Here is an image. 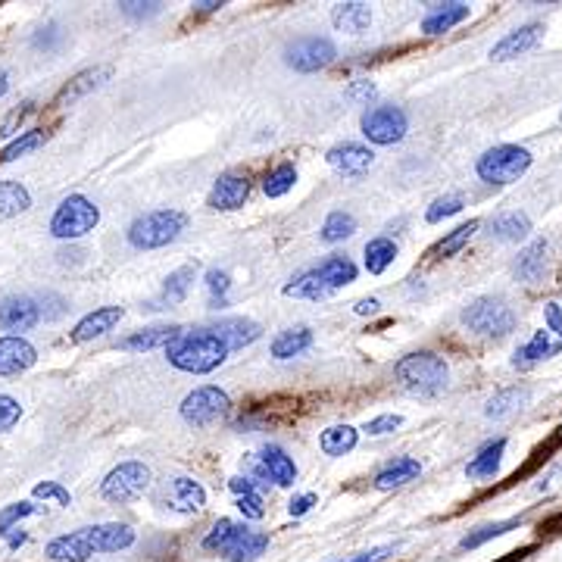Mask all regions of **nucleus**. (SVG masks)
<instances>
[{"instance_id": "obj_1", "label": "nucleus", "mask_w": 562, "mask_h": 562, "mask_svg": "<svg viewBox=\"0 0 562 562\" xmlns=\"http://www.w3.org/2000/svg\"><path fill=\"white\" fill-rule=\"evenodd\" d=\"M135 528L125 522H104V525H88L79 531L60 534L47 544V559L54 562H88L97 553H119L135 544Z\"/></svg>"}, {"instance_id": "obj_2", "label": "nucleus", "mask_w": 562, "mask_h": 562, "mask_svg": "<svg viewBox=\"0 0 562 562\" xmlns=\"http://www.w3.org/2000/svg\"><path fill=\"white\" fill-rule=\"evenodd\" d=\"M166 360L178 372L207 375L228 360V347L216 338L213 328H191L166 347Z\"/></svg>"}, {"instance_id": "obj_3", "label": "nucleus", "mask_w": 562, "mask_h": 562, "mask_svg": "<svg viewBox=\"0 0 562 562\" xmlns=\"http://www.w3.org/2000/svg\"><path fill=\"white\" fill-rule=\"evenodd\" d=\"M203 550L222 556L225 562H253L269 550V534L235 519H219L203 538Z\"/></svg>"}, {"instance_id": "obj_4", "label": "nucleus", "mask_w": 562, "mask_h": 562, "mask_svg": "<svg viewBox=\"0 0 562 562\" xmlns=\"http://www.w3.org/2000/svg\"><path fill=\"white\" fill-rule=\"evenodd\" d=\"M394 375L406 391H413L419 397H438L441 391H447V381H450V369L444 363V356L431 350L406 353L403 360H397Z\"/></svg>"}, {"instance_id": "obj_5", "label": "nucleus", "mask_w": 562, "mask_h": 562, "mask_svg": "<svg viewBox=\"0 0 562 562\" xmlns=\"http://www.w3.org/2000/svg\"><path fill=\"white\" fill-rule=\"evenodd\" d=\"M185 228H188V216L182 210H153L129 225V244L135 250H160L172 244Z\"/></svg>"}, {"instance_id": "obj_6", "label": "nucleus", "mask_w": 562, "mask_h": 562, "mask_svg": "<svg viewBox=\"0 0 562 562\" xmlns=\"http://www.w3.org/2000/svg\"><path fill=\"white\" fill-rule=\"evenodd\" d=\"M534 157L528 147L519 144H497L488 153H481L478 157V178L488 185H513L519 178L531 169Z\"/></svg>"}, {"instance_id": "obj_7", "label": "nucleus", "mask_w": 562, "mask_h": 562, "mask_svg": "<svg viewBox=\"0 0 562 562\" xmlns=\"http://www.w3.org/2000/svg\"><path fill=\"white\" fill-rule=\"evenodd\" d=\"M463 325L481 338H506L516 328V310L503 297H478L463 310Z\"/></svg>"}, {"instance_id": "obj_8", "label": "nucleus", "mask_w": 562, "mask_h": 562, "mask_svg": "<svg viewBox=\"0 0 562 562\" xmlns=\"http://www.w3.org/2000/svg\"><path fill=\"white\" fill-rule=\"evenodd\" d=\"M100 222V210L97 203L88 200L85 194H69L54 219H50V235L60 238V241H75V238H85L88 232H94Z\"/></svg>"}, {"instance_id": "obj_9", "label": "nucleus", "mask_w": 562, "mask_h": 562, "mask_svg": "<svg viewBox=\"0 0 562 562\" xmlns=\"http://www.w3.org/2000/svg\"><path fill=\"white\" fill-rule=\"evenodd\" d=\"M228 413H232V397H228L222 388L216 385H203L194 388L185 400H182V419L194 428H210L216 422H222Z\"/></svg>"}, {"instance_id": "obj_10", "label": "nucleus", "mask_w": 562, "mask_h": 562, "mask_svg": "<svg viewBox=\"0 0 562 562\" xmlns=\"http://www.w3.org/2000/svg\"><path fill=\"white\" fill-rule=\"evenodd\" d=\"M150 488V469L144 463H135V459H129V463H119L107 478L104 484H100V497H104L107 503H132L138 497H144V491Z\"/></svg>"}, {"instance_id": "obj_11", "label": "nucleus", "mask_w": 562, "mask_h": 562, "mask_svg": "<svg viewBox=\"0 0 562 562\" xmlns=\"http://www.w3.org/2000/svg\"><path fill=\"white\" fill-rule=\"evenodd\" d=\"M363 135L366 141L378 144V147H388V144H397L406 138V129H410V119L406 113L394 104H381V107H372L363 113Z\"/></svg>"}, {"instance_id": "obj_12", "label": "nucleus", "mask_w": 562, "mask_h": 562, "mask_svg": "<svg viewBox=\"0 0 562 562\" xmlns=\"http://www.w3.org/2000/svg\"><path fill=\"white\" fill-rule=\"evenodd\" d=\"M335 57H338L335 44L328 38H319V35H303L285 47V63L294 72H319V69L335 63Z\"/></svg>"}, {"instance_id": "obj_13", "label": "nucleus", "mask_w": 562, "mask_h": 562, "mask_svg": "<svg viewBox=\"0 0 562 562\" xmlns=\"http://www.w3.org/2000/svg\"><path fill=\"white\" fill-rule=\"evenodd\" d=\"M325 160H328V166L335 169V172L350 175V178H360V175H366V172L372 169L375 153H372L366 144L344 141V144H338V147H331V150L325 153Z\"/></svg>"}, {"instance_id": "obj_14", "label": "nucleus", "mask_w": 562, "mask_h": 562, "mask_svg": "<svg viewBox=\"0 0 562 562\" xmlns=\"http://www.w3.org/2000/svg\"><path fill=\"white\" fill-rule=\"evenodd\" d=\"M250 200V178L238 175V172H225L216 178V185L210 191V207L222 210V213H232L241 210L244 203Z\"/></svg>"}, {"instance_id": "obj_15", "label": "nucleus", "mask_w": 562, "mask_h": 562, "mask_svg": "<svg viewBox=\"0 0 562 562\" xmlns=\"http://www.w3.org/2000/svg\"><path fill=\"white\" fill-rule=\"evenodd\" d=\"M541 38H544V25H541V22H528V25H522V29L509 32L503 41L494 44L491 60H494V63H506V60L525 57V54H531V50L541 44Z\"/></svg>"}, {"instance_id": "obj_16", "label": "nucleus", "mask_w": 562, "mask_h": 562, "mask_svg": "<svg viewBox=\"0 0 562 562\" xmlns=\"http://www.w3.org/2000/svg\"><path fill=\"white\" fill-rule=\"evenodd\" d=\"M38 363V350L22 335L0 338V375H22Z\"/></svg>"}, {"instance_id": "obj_17", "label": "nucleus", "mask_w": 562, "mask_h": 562, "mask_svg": "<svg viewBox=\"0 0 562 562\" xmlns=\"http://www.w3.org/2000/svg\"><path fill=\"white\" fill-rule=\"evenodd\" d=\"M41 322V306L32 297H4L0 300V328L29 331Z\"/></svg>"}, {"instance_id": "obj_18", "label": "nucleus", "mask_w": 562, "mask_h": 562, "mask_svg": "<svg viewBox=\"0 0 562 562\" xmlns=\"http://www.w3.org/2000/svg\"><path fill=\"white\" fill-rule=\"evenodd\" d=\"M110 75H113V66H91V69H82V72L75 75V79L57 94V107L75 104V100L88 97L91 91L104 88V85L110 82Z\"/></svg>"}, {"instance_id": "obj_19", "label": "nucleus", "mask_w": 562, "mask_h": 562, "mask_svg": "<svg viewBox=\"0 0 562 562\" xmlns=\"http://www.w3.org/2000/svg\"><path fill=\"white\" fill-rule=\"evenodd\" d=\"M125 316L122 306H100V310L88 313L79 325L72 328V341L75 344H88L100 335H107V331H113V325H119V319Z\"/></svg>"}, {"instance_id": "obj_20", "label": "nucleus", "mask_w": 562, "mask_h": 562, "mask_svg": "<svg viewBox=\"0 0 562 562\" xmlns=\"http://www.w3.org/2000/svg\"><path fill=\"white\" fill-rule=\"evenodd\" d=\"M419 475H422V463H419V459H413V456H397V459H391V463L381 469V472H375L372 488H375V491H394V488H403V484L416 481Z\"/></svg>"}, {"instance_id": "obj_21", "label": "nucleus", "mask_w": 562, "mask_h": 562, "mask_svg": "<svg viewBox=\"0 0 562 562\" xmlns=\"http://www.w3.org/2000/svg\"><path fill=\"white\" fill-rule=\"evenodd\" d=\"M257 456H260V463H263L269 481L278 484V488H291V484L297 481V463H294V456H288L285 447L266 444Z\"/></svg>"}, {"instance_id": "obj_22", "label": "nucleus", "mask_w": 562, "mask_h": 562, "mask_svg": "<svg viewBox=\"0 0 562 562\" xmlns=\"http://www.w3.org/2000/svg\"><path fill=\"white\" fill-rule=\"evenodd\" d=\"M213 331H216V338L228 347V353H232V350H244V347H250L253 341L263 338V328L253 322V319H244V316H238V319H222Z\"/></svg>"}, {"instance_id": "obj_23", "label": "nucleus", "mask_w": 562, "mask_h": 562, "mask_svg": "<svg viewBox=\"0 0 562 562\" xmlns=\"http://www.w3.org/2000/svg\"><path fill=\"white\" fill-rule=\"evenodd\" d=\"M503 453H506V438L488 441V444H484V447L469 459L466 478H472V481H491V478H497L500 463H503Z\"/></svg>"}, {"instance_id": "obj_24", "label": "nucleus", "mask_w": 562, "mask_h": 562, "mask_svg": "<svg viewBox=\"0 0 562 562\" xmlns=\"http://www.w3.org/2000/svg\"><path fill=\"white\" fill-rule=\"evenodd\" d=\"M182 325H153V328H141V331H135V335H129V338H122L119 341V347L122 350H135V353H141V350H157V347H169L178 335H182Z\"/></svg>"}, {"instance_id": "obj_25", "label": "nucleus", "mask_w": 562, "mask_h": 562, "mask_svg": "<svg viewBox=\"0 0 562 562\" xmlns=\"http://www.w3.org/2000/svg\"><path fill=\"white\" fill-rule=\"evenodd\" d=\"M469 19V4H431L425 19H422V32L425 35H444L453 25Z\"/></svg>"}, {"instance_id": "obj_26", "label": "nucleus", "mask_w": 562, "mask_h": 562, "mask_svg": "<svg viewBox=\"0 0 562 562\" xmlns=\"http://www.w3.org/2000/svg\"><path fill=\"white\" fill-rule=\"evenodd\" d=\"M169 503L178 513H200L207 506V491L200 488L194 478H172L169 481Z\"/></svg>"}, {"instance_id": "obj_27", "label": "nucleus", "mask_w": 562, "mask_h": 562, "mask_svg": "<svg viewBox=\"0 0 562 562\" xmlns=\"http://www.w3.org/2000/svg\"><path fill=\"white\" fill-rule=\"evenodd\" d=\"M547 272V241L544 238H534L516 260V275L525 285H538Z\"/></svg>"}, {"instance_id": "obj_28", "label": "nucleus", "mask_w": 562, "mask_h": 562, "mask_svg": "<svg viewBox=\"0 0 562 562\" xmlns=\"http://www.w3.org/2000/svg\"><path fill=\"white\" fill-rule=\"evenodd\" d=\"M331 22H335L338 32L347 35H363L372 25V10L369 4H360V0H350V4H338L331 10Z\"/></svg>"}, {"instance_id": "obj_29", "label": "nucleus", "mask_w": 562, "mask_h": 562, "mask_svg": "<svg viewBox=\"0 0 562 562\" xmlns=\"http://www.w3.org/2000/svg\"><path fill=\"white\" fill-rule=\"evenodd\" d=\"M316 269V275L322 278V285L335 294V291H341V288H347V285H353L356 281V263L350 260V257H328V260H322L319 266H313Z\"/></svg>"}, {"instance_id": "obj_30", "label": "nucleus", "mask_w": 562, "mask_h": 562, "mask_svg": "<svg viewBox=\"0 0 562 562\" xmlns=\"http://www.w3.org/2000/svg\"><path fill=\"white\" fill-rule=\"evenodd\" d=\"M310 347H313V331L300 325V328H288V331H281V335H275L272 356L275 360H294V356H303Z\"/></svg>"}, {"instance_id": "obj_31", "label": "nucleus", "mask_w": 562, "mask_h": 562, "mask_svg": "<svg viewBox=\"0 0 562 562\" xmlns=\"http://www.w3.org/2000/svg\"><path fill=\"white\" fill-rule=\"evenodd\" d=\"M559 350V344H550V335H547V328L541 331H534V338L516 350L513 356V366L516 369H531V366H538L541 360H547V356H553Z\"/></svg>"}, {"instance_id": "obj_32", "label": "nucleus", "mask_w": 562, "mask_h": 562, "mask_svg": "<svg viewBox=\"0 0 562 562\" xmlns=\"http://www.w3.org/2000/svg\"><path fill=\"white\" fill-rule=\"evenodd\" d=\"M356 441H360V431H356L353 425H331L319 434V447L325 456H347Z\"/></svg>"}, {"instance_id": "obj_33", "label": "nucleus", "mask_w": 562, "mask_h": 562, "mask_svg": "<svg viewBox=\"0 0 562 562\" xmlns=\"http://www.w3.org/2000/svg\"><path fill=\"white\" fill-rule=\"evenodd\" d=\"M528 235H531V219L525 213H519V210L500 213L491 222V238L494 241H522Z\"/></svg>"}, {"instance_id": "obj_34", "label": "nucleus", "mask_w": 562, "mask_h": 562, "mask_svg": "<svg viewBox=\"0 0 562 562\" xmlns=\"http://www.w3.org/2000/svg\"><path fill=\"white\" fill-rule=\"evenodd\" d=\"M32 207V194L25 185L13 182V178H7V182H0V219H13L19 213H25Z\"/></svg>"}, {"instance_id": "obj_35", "label": "nucleus", "mask_w": 562, "mask_h": 562, "mask_svg": "<svg viewBox=\"0 0 562 562\" xmlns=\"http://www.w3.org/2000/svg\"><path fill=\"white\" fill-rule=\"evenodd\" d=\"M531 391L528 388H506L500 394H494L488 400V406H484V416L488 419H506V416H513L516 410H522V406L528 403Z\"/></svg>"}, {"instance_id": "obj_36", "label": "nucleus", "mask_w": 562, "mask_h": 562, "mask_svg": "<svg viewBox=\"0 0 562 562\" xmlns=\"http://www.w3.org/2000/svg\"><path fill=\"white\" fill-rule=\"evenodd\" d=\"M522 519H503V522H488V525H478L475 531H469L463 541H459V550H478L481 544H488L494 538H503L513 528H519Z\"/></svg>"}, {"instance_id": "obj_37", "label": "nucleus", "mask_w": 562, "mask_h": 562, "mask_svg": "<svg viewBox=\"0 0 562 562\" xmlns=\"http://www.w3.org/2000/svg\"><path fill=\"white\" fill-rule=\"evenodd\" d=\"M285 294L288 297H303V300H325V297H331V291L322 285V278L316 275V269H306L297 278H291L285 285Z\"/></svg>"}, {"instance_id": "obj_38", "label": "nucleus", "mask_w": 562, "mask_h": 562, "mask_svg": "<svg viewBox=\"0 0 562 562\" xmlns=\"http://www.w3.org/2000/svg\"><path fill=\"white\" fill-rule=\"evenodd\" d=\"M394 260H397V244L391 238H372L366 244V272L369 275H381Z\"/></svg>"}, {"instance_id": "obj_39", "label": "nucleus", "mask_w": 562, "mask_h": 562, "mask_svg": "<svg viewBox=\"0 0 562 562\" xmlns=\"http://www.w3.org/2000/svg\"><path fill=\"white\" fill-rule=\"evenodd\" d=\"M478 228H481V222L478 219H469L466 225H459V228H453V232L447 235V238H441L438 244H434V257H453V253H459V250H463L472 238H475V232H478Z\"/></svg>"}, {"instance_id": "obj_40", "label": "nucleus", "mask_w": 562, "mask_h": 562, "mask_svg": "<svg viewBox=\"0 0 562 562\" xmlns=\"http://www.w3.org/2000/svg\"><path fill=\"white\" fill-rule=\"evenodd\" d=\"M47 141V132L44 129H32V132H22L19 138H13L4 150H0V166L4 163H13L19 157H25V153H35L38 147H44Z\"/></svg>"}, {"instance_id": "obj_41", "label": "nucleus", "mask_w": 562, "mask_h": 562, "mask_svg": "<svg viewBox=\"0 0 562 562\" xmlns=\"http://www.w3.org/2000/svg\"><path fill=\"white\" fill-rule=\"evenodd\" d=\"M194 275H197V269H194V266H182V269H175V272L166 278L163 294H160V303H169V306L182 303V300L188 297V291H191V281H194Z\"/></svg>"}, {"instance_id": "obj_42", "label": "nucleus", "mask_w": 562, "mask_h": 562, "mask_svg": "<svg viewBox=\"0 0 562 562\" xmlns=\"http://www.w3.org/2000/svg\"><path fill=\"white\" fill-rule=\"evenodd\" d=\"M294 185H297V169H294V163H281V166H275L272 172H266V178H263L266 197H285Z\"/></svg>"}, {"instance_id": "obj_43", "label": "nucleus", "mask_w": 562, "mask_h": 562, "mask_svg": "<svg viewBox=\"0 0 562 562\" xmlns=\"http://www.w3.org/2000/svg\"><path fill=\"white\" fill-rule=\"evenodd\" d=\"M353 232H356V219H353L350 213L338 210V213H331V216L325 219V225H322V241H325V244H338V241H347Z\"/></svg>"}, {"instance_id": "obj_44", "label": "nucleus", "mask_w": 562, "mask_h": 562, "mask_svg": "<svg viewBox=\"0 0 562 562\" xmlns=\"http://www.w3.org/2000/svg\"><path fill=\"white\" fill-rule=\"evenodd\" d=\"M41 513V506H35L32 500H22V503H10L0 509V538H7V534L13 531V525H19L22 519H29Z\"/></svg>"}, {"instance_id": "obj_45", "label": "nucleus", "mask_w": 562, "mask_h": 562, "mask_svg": "<svg viewBox=\"0 0 562 562\" xmlns=\"http://www.w3.org/2000/svg\"><path fill=\"white\" fill-rule=\"evenodd\" d=\"M207 291H210V306H213V310H222V306H228V291H232V278H228L225 269H210V272H207Z\"/></svg>"}, {"instance_id": "obj_46", "label": "nucleus", "mask_w": 562, "mask_h": 562, "mask_svg": "<svg viewBox=\"0 0 562 562\" xmlns=\"http://www.w3.org/2000/svg\"><path fill=\"white\" fill-rule=\"evenodd\" d=\"M463 207H466V200H463V194H444V197H438L428 207V213H425V219L428 222H444V219H450V216H456V213H463Z\"/></svg>"}, {"instance_id": "obj_47", "label": "nucleus", "mask_w": 562, "mask_h": 562, "mask_svg": "<svg viewBox=\"0 0 562 562\" xmlns=\"http://www.w3.org/2000/svg\"><path fill=\"white\" fill-rule=\"evenodd\" d=\"M35 113V104H32V100H29V104H22V107H16L4 122H0V138H16L19 135V129H22V125H25V119H29Z\"/></svg>"}, {"instance_id": "obj_48", "label": "nucleus", "mask_w": 562, "mask_h": 562, "mask_svg": "<svg viewBox=\"0 0 562 562\" xmlns=\"http://www.w3.org/2000/svg\"><path fill=\"white\" fill-rule=\"evenodd\" d=\"M344 97L350 100V104H356V107H369L372 100L378 97V88L369 79H356V82H350V88L344 91Z\"/></svg>"}, {"instance_id": "obj_49", "label": "nucleus", "mask_w": 562, "mask_h": 562, "mask_svg": "<svg viewBox=\"0 0 562 562\" xmlns=\"http://www.w3.org/2000/svg\"><path fill=\"white\" fill-rule=\"evenodd\" d=\"M32 497L35 500H54V503H60V506H69L72 503V494L63 488L60 481H41V484H35V491H32Z\"/></svg>"}, {"instance_id": "obj_50", "label": "nucleus", "mask_w": 562, "mask_h": 562, "mask_svg": "<svg viewBox=\"0 0 562 562\" xmlns=\"http://www.w3.org/2000/svg\"><path fill=\"white\" fill-rule=\"evenodd\" d=\"M403 425V416L397 413H385V416H375L363 425V431L369 434V438H381V434H391Z\"/></svg>"}, {"instance_id": "obj_51", "label": "nucleus", "mask_w": 562, "mask_h": 562, "mask_svg": "<svg viewBox=\"0 0 562 562\" xmlns=\"http://www.w3.org/2000/svg\"><path fill=\"white\" fill-rule=\"evenodd\" d=\"M22 419V406L10 394H0V434L10 431Z\"/></svg>"}, {"instance_id": "obj_52", "label": "nucleus", "mask_w": 562, "mask_h": 562, "mask_svg": "<svg viewBox=\"0 0 562 562\" xmlns=\"http://www.w3.org/2000/svg\"><path fill=\"white\" fill-rule=\"evenodd\" d=\"M238 513L250 522H260L266 516V506H263V494H247V497H238Z\"/></svg>"}, {"instance_id": "obj_53", "label": "nucleus", "mask_w": 562, "mask_h": 562, "mask_svg": "<svg viewBox=\"0 0 562 562\" xmlns=\"http://www.w3.org/2000/svg\"><path fill=\"white\" fill-rule=\"evenodd\" d=\"M394 553H397V544H388V547H375V550H369V553H356V556L341 559V562H385V559H391Z\"/></svg>"}, {"instance_id": "obj_54", "label": "nucleus", "mask_w": 562, "mask_h": 562, "mask_svg": "<svg viewBox=\"0 0 562 562\" xmlns=\"http://www.w3.org/2000/svg\"><path fill=\"white\" fill-rule=\"evenodd\" d=\"M313 506H316V494H300V497H294V500L288 503V513H291L294 519H300V516L310 513Z\"/></svg>"}, {"instance_id": "obj_55", "label": "nucleus", "mask_w": 562, "mask_h": 562, "mask_svg": "<svg viewBox=\"0 0 562 562\" xmlns=\"http://www.w3.org/2000/svg\"><path fill=\"white\" fill-rule=\"evenodd\" d=\"M119 13L132 16V19H147L153 13H160V4H119Z\"/></svg>"}, {"instance_id": "obj_56", "label": "nucleus", "mask_w": 562, "mask_h": 562, "mask_svg": "<svg viewBox=\"0 0 562 562\" xmlns=\"http://www.w3.org/2000/svg\"><path fill=\"white\" fill-rule=\"evenodd\" d=\"M228 488H232L235 497H247V494H260V488L253 484L247 475H235V478H228Z\"/></svg>"}, {"instance_id": "obj_57", "label": "nucleus", "mask_w": 562, "mask_h": 562, "mask_svg": "<svg viewBox=\"0 0 562 562\" xmlns=\"http://www.w3.org/2000/svg\"><path fill=\"white\" fill-rule=\"evenodd\" d=\"M544 319H547V328L556 331V335L562 338V306L559 303H547L544 306Z\"/></svg>"}, {"instance_id": "obj_58", "label": "nucleus", "mask_w": 562, "mask_h": 562, "mask_svg": "<svg viewBox=\"0 0 562 562\" xmlns=\"http://www.w3.org/2000/svg\"><path fill=\"white\" fill-rule=\"evenodd\" d=\"M378 310H381V303H378L375 297H363L360 303L353 306V313H356V316H375Z\"/></svg>"}, {"instance_id": "obj_59", "label": "nucleus", "mask_w": 562, "mask_h": 562, "mask_svg": "<svg viewBox=\"0 0 562 562\" xmlns=\"http://www.w3.org/2000/svg\"><path fill=\"white\" fill-rule=\"evenodd\" d=\"M7 538H10L7 544H10V547L16 550V547H22L25 541H29V534H25V531H16V534H7Z\"/></svg>"}, {"instance_id": "obj_60", "label": "nucleus", "mask_w": 562, "mask_h": 562, "mask_svg": "<svg viewBox=\"0 0 562 562\" xmlns=\"http://www.w3.org/2000/svg\"><path fill=\"white\" fill-rule=\"evenodd\" d=\"M200 13H213V10H219L222 4H219V0H207V4H194Z\"/></svg>"}, {"instance_id": "obj_61", "label": "nucleus", "mask_w": 562, "mask_h": 562, "mask_svg": "<svg viewBox=\"0 0 562 562\" xmlns=\"http://www.w3.org/2000/svg\"><path fill=\"white\" fill-rule=\"evenodd\" d=\"M7 88H10V75H7L4 69H0V97L7 94Z\"/></svg>"}, {"instance_id": "obj_62", "label": "nucleus", "mask_w": 562, "mask_h": 562, "mask_svg": "<svg viewBox=\"0 0 562 562\" xmlns=\"http://www.w3.org/2000/svg\"><path fill=\"white\" fill-rule=\"evenodd\" d=\"M559 119H562V113H559Z\"/></svg>"}]
</instances>
